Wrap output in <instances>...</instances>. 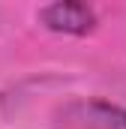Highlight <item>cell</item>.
<instances>
[{
    "label": "cell",
    "instance_id": "cell-1",
    "mask_svg": "<svg viewBox=\"0 0 126 129\" xmlns=\"http://www.w3.org/2000/svg\"><path fill=\"white\" fill-rule=\"evenodd\" d=\"M63 129H126V108L111 105L105 99H78L63 105Z\"/></svg>",
    "mask_w": 126,
    "mask_h": 129
},
{
    "label": "cell",
    "instance_id": "cell-2",
    "mask_svg": "<svg viewBox=\"0 0 126 129\" xmlns=\"http://www.w3.org/2000/svg\"><path fill=\"white\" fill-rule=\"evenodd\" d=\"M39 21L54 33H69V36H84L96 27V15L90 6L84 3H72V0H60L51 3L45 9H39Z\"/></svg>",
    "mask_w": 126,
    "mask_h": 129
}]
</instances>
